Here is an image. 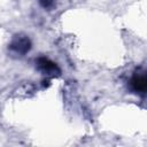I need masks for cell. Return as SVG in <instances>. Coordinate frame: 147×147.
Here are the masks:
<instances>
[{"label": "cell", "mask_w": 147, "mask_h": 147, "mask_svg": "<svg viewBox=\"0 0 147 147\" xmlns=\"http://www.w3.org/2000/svg\"><path fill=\"white\" fill-rule=\"evenodd\" d=\"M31 47H32L31 39L29 38V36H26L24 33L14 34L10 42L8 44L9 52L15 55H18V56H23L26 53H29Z\"/></svg>", "instance_id": "6da1fadb"}, {"label": "cell", "mask_w": 147, "mask_h": 147, "mask_svg": "<svg viewBox=\"0 0 147 147\" xmlns=\"http://www.w3.org/2000/svg\"><path fill=\"white\" fill-rule=\"evenodd\" d=\"M129 87L130 90L139 95V96H145L146 91H147V78H146V71L141 68H137L133 72V75L130 78L129 82Z\"/></svg>", "instance_id": "7a4b0ae2"}, {"label": "cell", "mask_w": 147, "mask_h": 147, "mask_svg": "<svg viewBox=\"0 0 147 147\" xmlns=\"http://www.w3.org/2000/svg\"><path fill=\"white\" fill-rule=\"evenodd\" d=\"M36 67L41 74L46 75L47 77H57L61 74V69L59 68V65L46 56H39L38 59H36Z\"/></svg>", "instance_id": "3957f363"}, {"label": "cell", "mask_w": 147, "mask_h": 147, "mask_svg": "<svg viewBox=\"0 0 147 147\" xmlns=\"http://www.w3.org/2000/svg\"><path fill=\"white\" fill-rule=\"evenodd\" d=\"M55 1L56 0H38L39 5L44 8V9H52L55 6Z\"/></svg>", "instance_id": "277c9868"}]
</instances>
